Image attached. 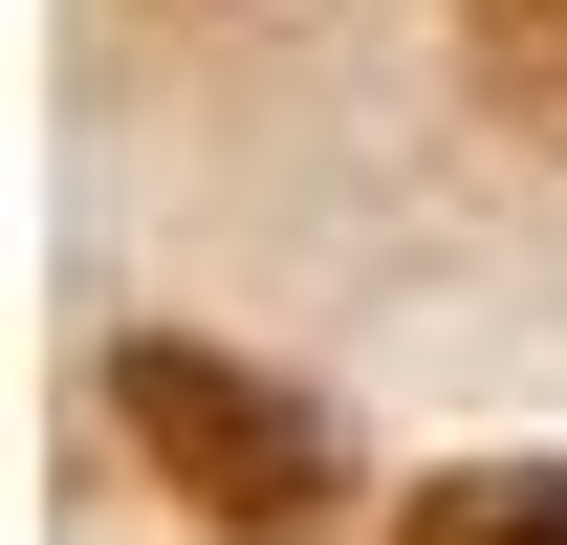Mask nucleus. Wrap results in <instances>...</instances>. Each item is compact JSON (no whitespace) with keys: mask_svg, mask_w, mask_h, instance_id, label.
<instances>
[{"mask_svg":"<svg viewBox=\"0 0 567 545\" xmlns=\"http://www.w3.org/2000/svg\"><path fill=\"white\" fill-rule=\"evenodd\" d=\"M415 545H567V459H458L415 502Z\"/></svg>","mask_w":567,"mask_h":545,"instance_id":"3","label":"nucleus"},{"mask_svg":"<svg viewBox=\"0 0 567 545\" xmlns=\"http://www.w3.org/2000/svg\"><path fill=\"white\" fill-rule=\"evenodd\" d=\"M110 414H132L153 459H175V502H218V524L240 545H328V414L306 393H262V371H240V349H175V328H132L110 349Z\"/></svg>","mask_w":567,"mask_h":545,"instance_id":"1","label":"nucleus"},{"mask_svg":"<svg viewBox=\"0 0 567 545\" xmlns=\"http://www.w3.org/2000/svg\"><path fill=\"white\" fill-rule=\"evenodd\" d=\"M458 66H481L502 132H546V153H567V0H458Z\"/></svg>","mask_w":567,"mask_h":545,"instance_id":"2","label":"nucleus"}]
</instances>
